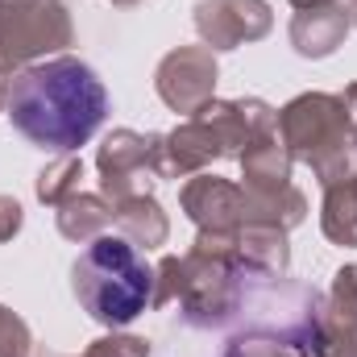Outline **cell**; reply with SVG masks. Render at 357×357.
Instances as JSON below:
<instances>
[{
    "label": "cell",
    "instance_id": "6da1fadb",
    "mask_svg": "<svg viewBox=\"0 0 357 357\" xmlns=\"http://www.w3.org/2000/svg\"><path fill=\"white\" fill-rule=\"evenodd\" d=\"M108 91L79 59H54L17 75L8 91V121L46 150H75L100 129Z\"/></svg>",
    "mask_w": 357,
    "mask_h": 357
},
{
    "label": "cell",
    "instance_id": "7a4b0ae2",
    "mask_svg": "<svg viewBox=\"0 0 357 357\" xmlns=\"http://www.w3.org/2000/svg\"><path fill=\"white\" fill-rule=\"evenodd\" d=\"M75 295L100 324H129L154 295V274L125 237H96L75 262Z\"/></svg>",
    "mask_w": 357,
    "mask_h": 357
}]
</instances>
